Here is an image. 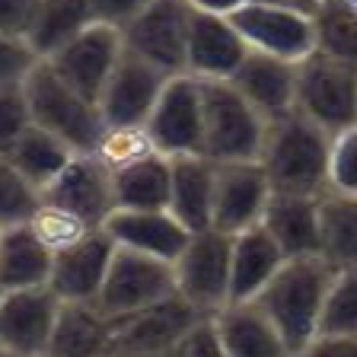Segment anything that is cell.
<instances>
[{"instance_id":"cell-30","label":"cell","mask_w":357,"mask_h":357,"mask_svg":"<svg viewBox=\"0 0 357 357\" xmlns=\"http://www.w3.org/2000/svg\"><path fill=\"white\" fill-rule=\"evenodd\" d=\"M74 153L77 150L70 147V144L61 141L58 134L45 131V128H38L36 121H32L3 156H10V163H13L16 169H20L22 176L29 178L32 185L42 192V188L64 169L67 160H70Z\"/></svg>"},{"instance_id":"cell-20","label":"cell","mask_w":357,"mask_h":357,"mask_svg":"<svg viewBox=\"0 0 357 357\" xmlns=\"http://www.w3.org/2000/svg\"><path fill=\"white\" fill-rule=\"evenodd\" d=\"M230 83L243 93L268 121L294 112L297 99V61H284L275 54L245 52L239 67L233 70Z\"/></svg>"},{"instance_id":"cell-17","label":"cell","mask_w":357,"mask_h":357,"mask_svg":"<svg viewBox=\"0 0 357 357\" xmlns=\"http://www.w3.org/2000/svg\"><path fill=\"white\" fill-rule=\"evenodd\" d=\"M102 230L115 245L163 261H176L192 236V230L169 208H115L102 220Z\"/></svg>"},{"instance_id":"cell-13","label":"cell","mask_w":357,"mask_h":357,"mask_svg":"<svg viewBox=\"0 0 357 357\" xmlns=\"http://www.w3.org/2000/svg\"><path fill=\"white\" fill-rule=\"evenodd\" d=\"M61 297L48 284L0 290V354H48Z\"/></svg>"},{"instance_id":"cell-34","label":"cell","mask_w":357,"mask_h":357,"mask_svg":"<svg viewBox=\"0 0 357 357\" xmlns=\"http://www.w3.org/2000/svg\"><path fill=\"white\" fill-rule=\"evenodd\" d=\"M29 227L52 252H61L67 245H74L77 239H83L86 233L99 230V227H89V223L83 220V217H77L74 211L61 208V204H52V201H42V204L32 211Z\"/></svg>"},{"instance_id":"cell-15","label":"cell","mask_w":357,"mask_h":357,"mask_svg":"<svg viewBox=\"0 0 357 357\" xmlns=\"http://www.w3.org/2000/svg\"><path fill=\"white\" fill-rule=\"evenodd\" d=\"M169 77L172 74L160 70L141 54H134L131 48H121L96 102L102 121L105 125H144Z\"/></svg>"},{"instance_id":"cell-31","label":"cell","mask_w":357,"mask_h":357,"mask_svg":"<svg viewBox=\"0 0 357 357\" xmlns=\"http://www.w3.org/2000/svg\"><path fill=\"white\" fill-rule=\"evenodd\" d=\"M312 26H316V52L357 64V10L348 0H316Z\"/></svg>"},{"instance_id":"cell-12","label":"cell","mask_w":357,"mask_h":357,"mask_svg":"<svg viewBox=\"0 0 357 357\" xmlns=\"http://www.w3.org/2000/svg\"><path fill=\"white\" fill-rule=\"evenodd\" d=\"M121 48H125L121 29L109 26V22L93 20L86 29H80L70 42H64L58 52H52L42 61L52 67L61 80L70 83L77 93L99 102V93H102Z\"/></svg>"},{"instance_id":"cell-37","label":"cell","mask_w":357,"mask_h":357,"mask_svg":"<svg viewBox=\"0 0 357 357\" xmlns=\"http://www.w3.org/2000/svg\"><path fill=\"white\" fill-rule=\"evenodd\" d=\"M29 125H32V115H29L22 80L0 83V153H7L16 144V137Z\"/></svg>"},{"instance_id":"cell-7","label":"cell","mask_w":357,"mask_h":357,"mask_svg":"<svg viewBox=\"0 0 357 357\" xmlns=\"http://www.w3.org/2000/svg\"><path fill=\"white\" fill-rule=\"evenodd\" d=\"M230 22L252 52L275 54L284 61H303L310 52H316L312 10L306 7L245 0L230 13Z\"/></svg>"},{"instance_id":"cell-18","label":"cell","mask_w":357,"mask_h":357,"mask_svg":"<svg viewBox=\"0 0 357 357\" xmlns=\"http://www.w3.org/2000/svg\"><path fill=\"white\" fill-rule=\"evenodd\" d=\"M249 45L236 32L230 16L211 13V10L192 7L185 38V70L195 77H217L230 80L239 61L245 58Z\"/></svg>"},{"instance_id":"cell-46","label":"cell","mask_w":357,"mask_h":357,"mask_svg":"<svg viewBox=\"0 0 357 357\" xmlns=\"http://www.w3.org/2000/svg\"><path fill=\"white\" fill-rule=\"evenodd\" d=\"M310 3H312V7H316V0H310Z\"/></svg>"},{"instance_id":"cell-43","label":"cell","mask_w":357,"mask_h":357,"mask_svg":"<svg viewBox=\"0 0 357 357\" xmlns=\"http://www.w3.org/2000/svg\"><path fill=\"white\" fill-rule=\"evenodd\" d=\"M192 7L198 10H211V13H223V16H230L236 7H243L245 0H188Z\"/></svg>"},{"instance_id":"cell-16","label":"cell","mask_w":357,"mask_h":357,"mask_svg":"<svg viewBox=\"0 0 357 357\" xmlns=\"http://www.w3.org/2000/svg\"><path fill=\"white\" fill-rule=\"evenodd\" d=\"M42 201L74 211L89 227H102V220L115 211L109 166L96 153H74L64 169L42 188Z\"/></svg>"},{"instance_id":"cell-27","label":"cell","mask_w":357,"mask_h":357,"mask_svg":"<svg viewBox=\"0 0 357 357\" xmlns=\"http://www.w3.org/2000/svg\"><path fill=\"white\" fill-rule=\"evenodd\" d=\"M172 160L166 153H150L144 160L112 169L115 208H169Z\"/></svg>"},{"instance_id":"cell-25","label":"cell","mask_w":357,"mask_h":357,"mask_svg":"<svg viewBox=\"0 0 357 357\" xmlns=\"http://www.w3.org/2000/svg\"><path fill=\"white\" fill-rule=\"evenodd\" d=\"M172 160L169 211L188 230H208L214 204V160L204 153H182Z\"/></svg>"},{"instance_id":"cell-33","label":"cell","mask_w":357,"mask_h":357,"mask_svg":"<svg viewBox=\"0 0 357 357\" xmlns=\"http://www.w3.org/2000/svg\"><path fill=\"white\" fill-rule=\"evenodd\" d=\"M93 153H96L112 172V169H121V166L134 163V160L160 153V150H156L147 125H105V131Z\"/></svg>"},{"instance_id":"cell-1","label":"cell","mask_w":357,"mask_h":357,"mask_svg":"<svg viewBox=\"0 0 357 357\" xmlns=\"http://www.w3.org/2000/svg\"><path fill=\"white\" fill-rule=\"evenodd\" d=\"M332 275L335 265L319 252L287 255L275 278L259 290V297H252L271 316L287 354H306L310 342L316 338Z\"/></svg>"},{"instance_id":"cell-28","label":"cell","mask_w":357,"mask_h":357,"mask_svg":"<svg viewBox=\"0 0 357 357\" xmlns=\"http://www.w3.org/2000/svg\"><path fill=\"white\" fill-rule=\"evenodd\" d=\"M319 255L335 268L357 265V195L332 188L319 195Z\"/></svg>"},{"instance_id":"cell-41","label":"cell","mask_w":357,"mask_h":357,"mask_svg":"<svg viewBox=\"0 0 357 357\" xmlns=\"http://www.w3.org/2000/svg\"><path fill=\"white\" fill-rule=\"evenodd\" d=\"M38 0H0V32L26 38Z\"/></svg>"},{"instance_id":"cell-9","label":"cell","mask_w":357,"mask_h":357,"mask_svg":"<svg viewBox=\"0 0 357 357\" xmlns=\"http://www.w3.org/2000/svg\"><path fill=\"white\" fill-rule=\"evenodd\" d=\"M230 239L233 233L217 227L195 230L172 261L176 290L204 312H217L230 300Z\"/></svg>"},{"instance_id":"cell-10","label":"cell","mask_w":357,"mask_h":357,"mask_svg":"<svg viewBox=\"0 0 357 357\" xmlns=\"http://www.w3.org/2000/svg\"><path fill=\"white\" fill-rule=\"evenodd\" d=\"M147 131L156 150L166 156L204 153V109H201V80L188 70L172 74L163 83L153 112L147 115Z\"/></svg>"},{"instance_id":"cell-23","label":"cell","mask_w":357,"mask_h":357,"mask_svg":"<svg viewBox=\"0 0 357 357\" xmlns=\"http://www.w3.org/2000/svg\"><path fill=\"white\" fill-rule=\"evenodd\" d=\"M287 259L275 236L255 223L230 239V300H252Z\"/></svg>"},{"instance_id":"cell-19","label":"cell","mask_w":357,"mask_h":357,"mask_svg":"<svg viewBox=\"0 0 357 357\" xmlns=\"http://www.w3.org/2000/svg\"><path fill=\"white\" fill-rule=\"evenodd\" d=\"M112 252H115V243H112V236L102 227L86 233L74 245L54 252L48 287L61 300H86V303H93L99 287H102L105 271H109Z\"/></svg>"},{"instance_id":"cell-3","label":"cell","mask_w":357,"mask_h":357,"mask_svg":"<svg viewBox=\"0 0 357 357\" xmlns=\"http://www.w3.org/2000/svg\"><path fill=\"white\" fill-rule=\"evenodd\" d=\"M22 89H26V102H29V115L38 128L58 134L64 144L77 150V153H93L105 131L102 112L93 99L77 93L67 80H61L52 67L42 58L32 64V70L22 77Z\"/></svg>"},{"instance_id":"cell-32","label":"cell","mask_w":357,"mask_h":357,"mask_svg":"<svg viewBox=\"0 0 357 357\" xmlns=\"http://www.w3.org/2000/svg\"><path fill=\"white\" fill-rule=\"evenodd\" d=\"M319 332L357 335V265L335 268L326 294V306H322Z\"/></svg>"},{"instance_id":"cell-24","label":"cell","mask_w":357,"mask_h":357,"mask_svg":"<svg viewBox=\"0 0 357 357\" xmlns=\"http://www.w3.org/2000/svg\"><path fill=\"white\" fill-rule=\"evenodd\" d=\"M112 322L86 300H61L54 316L48 357H99L109 354Z\"/></svg>"},{"instance_id":"cell-2","label":"cell","mask_w":357,"mask_h":357,"mask_svg":"<svg viewBox=\"0 0 357 357\" xmlns=\"http://www.w3.org/2000/svg\"><path fill=\"white\" fill-rule=\"evenodd\" d=\"M328 147L332 134L294 109L268 121L259 163L275 192L322 195L328 188Z\"/></svg>"},{"instance_id":"cell-4","label":"cell","mask_w":357,"mask_h":357,"mask_svg":"<svg viewBox=\"0 0 357 357\" xmlns=\"http://www.w3.org/2000/svg\"><path fill=\"white\" fill-rule=\"evenodd\" d=\"M204 109V156L223 160H259L268 119L230 80L198 77Z\"/></svg>"},{"instance_id":"cell-36","label":"cell","mask_w":357,"mask_h":357,"mask_svg":"<svg viewBox=\"0 0 357 357\" xmlns=\"http://www.w3.org/2000/svg\"><path fill=\"white\" fill-rule=\"evenodd\" d=\"M328 188L357 195V121L332 134L328 147Z\"/></svg>"},{"instance_id":"cell-40","label":"cell","mask_w":357,"mask_h":357,"mask_svg":"<svg viewBox=\"0 0 357 357\" xmlns=\"http://www.w3.org/2000/svg\"><path fill=\"white\" fill-rule=\"evenodd\" d=\"M147 3L150 0H89L93 20L109 22V26H115V29H121L125 22H131Z\"/></svg>"},{"instance_id":"cell-14","label":"cell","mask_w":357,"mask_h":357,"mask_svg":"<svg viewBox=\"0 0 357 357\" xmlns=\"http://www.w3.org/2000/svg\"><path fill=\"white\" fill-rule=\"evenodd\" d=\"M271 182L259 160H223L214 163V204L211 227L223 233H239L261 223L265 204L271 198Z\"/></svg>"},{"instance_id":"cell-38","label":"cell","mask_w":357,"mask_h":357,"mask_svg":"<svg viewBox=\"0 0 357 357\" xmlns=\"http://www.w3.org/2000/svg\"><path fill=\"white\" fill-rule=\"evenodd\" d=\"M172 357H223L220 332H217L214 312H204L188 326V332L178 338Z\"/></svg>"},{"instance_id":"cell-22","label":"cell","mask_w":357,"mask_h":357,"mask_svg":"<svg viewBox=\"0 0 357 357\" xmlns=\"http://www.w3.org/2000/svg\"><path fill=\"white\" fill-rule=\"evenodd\" d=\"M261 227L275 236L284 255L319 252V195L271 192Z\"/></svg>"},{"instance_id":"cell-21","label":"cell","mask_w":357,"mask_h":357,"mask_svg":"<svg viewBox=\"0 0 357 357\" xmlns=\"http://www.w3.org/2000/svg\"><path fill=\"white\" fill-rule=\"evenodd\" d=\"M223 357H287L281 332L259 300H227L214 312Z\"/></svg>"},{"instance_id":"cell-42","label":"cell","mask_w":357,"mask_h":357,"mask_svg":"<svg viewBox=\"0 0 357 357\" xmlns=\"http://www.w3.org/2000/svg\"><path fill=\"white\" fill-rule=\"evenodd\" d=\"M306 354H344V357H357V335H344V332H319L310 342Z\"/></svg>"},{"instance_id":"cell-39","label":"cell","mask_w":357,"mask_h":357,"mask_svg":"<svg viewBox=\"0 0 357 357\" xmlns=\"http://www.w3.org/2000/svg\"><path fill=\"white\" fill-rule=\"evenodd\" d=\"M38 54L29 48V42L20 36H3L0 32V83H13L32 70Z\"/></svg>"},{"instance_id":"cell-8","label":"cell","mask_w":357,"mask_h":357,"mask_svg":"<svg viewBox=\"0 0 357 357\" xmlns=\"http://www.w3.org/2000/svg\"><path fill=\"white\" fill-rule=\"evenodd\" d=\"M204 310L185 300L182 294H169V297L156 300V303L144 306V310L131 312L125 319L112 322V344L109 354L121 357H172L178 338L188 332Z\"/></svg>"},{"instance_id":"cell-35","label":"cell","mask_w":357,"mask_h":357,"mask_svg":"<svg viewBox=\"0 0 357 357\" xmlns=\"http://www.w3.org/2000/svg\"><path fill=\"white\" fill-rule=\"evenodd\" d=\"M38 204H42V192L10 163V156L0 153V227L29 223Z\"/></svg>"},{"instance_id":"cell-44","label":"cell","mask_w":357,"mask_h":357,"mask_svg":"<svg viewBox=\"0 0 357 357\" xmlns=\"http://www.w3.org/2000/svg\"><path fill=\"white\" fill-rule=\"evenodd\" d=\"M261 3H287V7H306V10H312L310 0H261Z\"/></svg>"},{"instance_id":"cell-29","label":"cell","mask_w":357,"mask_h":357,"mask_svg":"<svg viewBox=\"0 0 357 357\" xmlns=\"http://www.w3.org/2000/svg\"><path fill=\"white\" fill-rule=\"evenodd\" d=\"M89 22H93L89 0H38L26 42L38 58H48L80 29H86Z\"/></svg>"},{"instance_id":"cell-11","label":"cell","mask_w":357,"mask_h":357,"mask_svg":"<svg viewBox=\"0 0 357 357\" xmlns=\"http://www.w3.org/2000/svg\"><path fill=\"white\" fill-rule=\"evenodd\" d=\"M188 20H192L188 0H150L131 22L121 26V42L166 74H182Z\"/></svg>"},{"instance_id":"cell-45","label":"cell","mask_w":357,"mask_h":357,"mask_svg":"<svg viewBox=\"0 0 357 357\" xmlns=\"http://www.w3.org/2000/svg\"><path fill=\"white\" fill-rule=\"evenodd\" d=\"M348 3H351V7H354V10H357V0H348Z\"/></svg>"},{"instance_id":"cell-5","label":"cell","mask_w":357,"mask_h":357,"mask_svg":"<svg viewBox=\"0 0 357 357\" xmlns=\"http://www.w3.org/2000/svg\"><path fill=\"white\" fill-rule=\"evenodd\" d=\"M294 109L322 125L328 134L357 121V64L310 52L297 61V99Z\"/></svg>"},{"instance_id":"cell-26","label":"cell","mask_w":357,"mask_h":357,"mask_svg":"<svg viewBox=\"0 0 357 357\" xmlns=\"http://www.w3.org/2000/svg\"><path fill=\"white\" fill-rule=\"evenodd\" d=\"M52 259L54 252L32 233L29 223L3 227L0 233V290L48 284Z\"/></svg>"},{"instance_id":"cell-47","label":"cell","mask_w":357,"mask_h":357,"mask_svg":"<svg viewBox=\"0 0 357 357\" xmlns=\"http://www.w3.org/2000/svg\"><path fill=\"white\" fill-rule=\"evenodd\" d=\"M0 233H3V227H0Z\"/></svg>"},{"instance_id":"cell-6","label":"cell","mask_w":357,"mask_h":357,"mask_svg":"<svg viewBox=\"0 0 357 357\" xmlns=\"http://www.w3.org/2000/svg\"><path fill=\"white\" fill-rule=\"evenodd\" d=\"M169 294H176L172 261L115 245L109 271H105L102 287H99L93 303L109 322H119L125 316H131V312L156 303V300L169 297Z\"/></svg>"}]
</instances>
